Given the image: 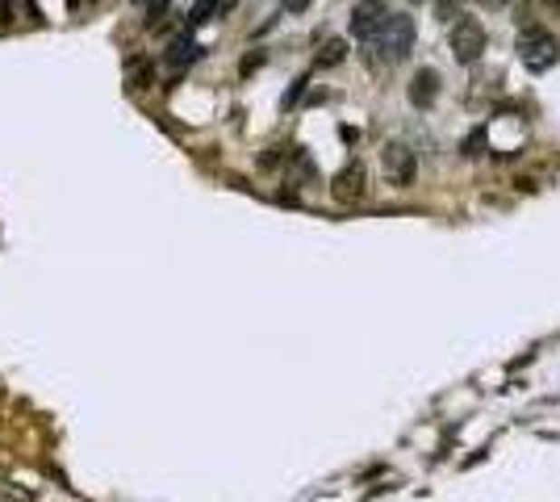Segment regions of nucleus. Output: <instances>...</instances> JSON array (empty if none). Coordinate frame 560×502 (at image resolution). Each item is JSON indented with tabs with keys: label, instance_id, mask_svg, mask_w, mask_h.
I'll use <instances>...</instances> for the list:
<instances>
[{
	"label": "nucleus",
	"instance_id": "12",
	"mask_svg": "<svg viewBox=\"0 0 560 502\" xmlns=\"http://www.w3.org/2000/svg\"><path fill=\"white\" fill-rule=\"evenodd\" d=\"M142 9H147V25L151 30H159V22H163V13L172 9V0H139Z\"/></svg>",
	"mask_w": 560,
	"mask_h": 502
},
{
	"label": "nucleus",
	"instance_id": "2",
	"mask_svg": "<svg viewBox=\"0 0 560 502\" xmlns=\"http://www.w3.org/2000/svg\"><path fill=\"white\" fill-rule=\"evenodd\" d=\"M518 63L527 67V72H548L552 63H556V55H560V46H556V38H552L548 30H536V25H531V30H523L518 34Z\"/></svg>",
	"mask_w": 560,
	"mask_h": 502
},
{
	"label": "nucleus",
	"instance_id": "7",
	"mask_svg": "<svg viewBox=\"0 0 560 502\" xmlns=\"http://www.w3.org/2000/svg\"><path fill=\"white\" fill-rule=\"evenodd\" d=\"M435 97H439V72H435V67L414 72V80H410V105H414V110H431Z\"/></svg>",
	"mask_w": 560,
	"mask_h": 502
},
{
	"label": "nucleus",
	"instance_id": "17",
	"mask_svg": "<svg viewBox=\"0 0 560 502\" xmlns=\"http://www.w3.org/2000/svg\"><path fill=\"white\" fill-rule=\"evenodd\" d=\"M310 5H314V0H280V9H285V13H305Z\"/></svg>",
	"mask_w": 560,
	"mask_h": 502
},
{
	"label": "nucleus",
	"instance_id": "6",
	"mask_svg": "<svg viewBox=\"0 0 560 502\" xmlns=\"http://www.w3.org/2000/svg\"><path fill=\"white\" fill-rule=\"evenodd\" d=\"M385 17H389V5H385V0H360L356 9H352V34L368 43V38H372V34L385 25Z\"/></svg>",
	"mask_w": 560,
	"mask_h": 502
},
{
	"label": "nucleus",
	"instance_id": "9",
	"mask_svg": "<svg viewBox=\"0 0 560 502\" xmlns=\"http://www.w3.org/2000/svg\"><path fill=\"white\" fill-rule=\"evenodd\" d=\"M343 59H347V43H343V38H326L323 51L314 55V67H339Z\"/></svg>",
	"mask_w": 560,
	"mask_h": 502
},
{
	"label": "nucleus",
	"instance_id": "8",
	"mask_svg": "<svg viewBox=\"0 0 560 502\" xmlns=\"http://www.w3.org/2000/svg\"><path fill=\"white\" fill-rule=\"evenodd\" d=\"M193 59H201V46H197V38L188 30L176 34L172 43H168V67H188Z\"/></svg>",
	"mask_w": 560,
	"mask_h": 502
},
{
	"label": "nucleus",
	"instance_id": "10",
	"mask_svg": "<svg viewBox=\"0 0 560 502\" xmlns=\"http://www.w3.org/2000/svg\"><path fill=\"white\" fill-rule=\"evenodd\" d=\"M227 9V0H197L193 13H188V25H205V22H214L217 13Z\"/></svg>",
	"mask_w": 560,
	"mask_h": 502
},
{
	"label": "nucleus",
	"instance_id": "13",
	"mask_svg": "<svg viewBox=\"0 0 560 502\" xmlns=\"http://www.w3.org/2000/svg\"><path fill=\"white\" fill-rule=\"evenodd\" d=\"M305 84H310V80H293V88H289V92H285V101H280V105H285V110H293V105H297V101H302Z\"/></svg>",
	"mask_w": 560,
	"mask_h": 502
},
{
	"label": "nucleus",
	"instance_id": "1",
	"mask_svg": "<svg viewBox=\"0 0 560 502\" xmlns=\"http://www.w3.org/2000/svg\"><path fill=\"white\" fill-rule=\"evenodd\" d=\"M414 38H419L414 17H406V13H389L385 25H381L368 43H372V51H377L381 63H401V59L414 51Z\"/></svg>",
	"mask_w": 560,
	"mask_h": 502
},
{
	"label": "nucleus",
	"instance_id": "4",
	"mask_svg": "<svg viewBox=\"0 0 560 502\" xmlns=\"http://www.w3.org/2000/svg\"><path fill=\"white\" fill-rule=\"evenodd\" d=\"M381 172L393 188H410L414 185V176H419V159L410 151L406 142H389L385 151H381Z\"/></svg>",
	"mask_w": 560,
	"mask_h": 502
},
{
	"label": "nucleus",
	"instance_id": "5",
	"mask_svg": "<svg viewBox=\"0 0 560 502\" xmlns=\"http://www.w3.org/2000/svg\"><path fill=\"white\" fill-rule=\"evenodd\" d=\"M368 193V172L360 159H352L347 168H339V176L331 180V197L339 201V206H356V201H364Z\"/></svg>",
	"mask_w": 560,
	"mask_h": 502
},
{
	"label": "nucleus",
	"instance_id": "20",
	"mask_svg": "<svg viewBox=\"0 0 560 502\" xmlns=\"http://www.w3.org/2000/svg\"><path fill=\"white\" fill-rule=\"evenodd\" d=\"M414 5H419V0H414Z\"/></svg>",
	"mask_w": 560,
	"mask_h": 502
},
{
	"label": "nucleus",
	"instance_id": "18",
	"mask_svg": "<svg viewBox=\"0 0 560 502\" xmlns=\"http://www.w3.org/2000/svg\"><path fill=\"white\" fill-rule=\"evenodd\" d=\"M477 5H481V9H507L510 0H477Z\"/></svg>",
	"mask_w": 560,
	"mask_h": 502
},
{
	"label": "nucleus",
	"instance_id": "14",
	"mask_svg": "<svg viewBox=\"0 0 560 502\" xmlns=\"http://www.w3.org/2000/svg\"><path fill=\"white\" fill-rule=\"evenodd\" d=\"M276 164H285V147H272L268 155H259V168H276Z\"/></svg>",
	"mask_w": 560,
	"mask_h": 502
},
{
	"label": "nucleus",
	"instance_id": "19",
	"mask_svg": "<svg viewBox=\"0 0 560 502\" xmlns=\"http://www.w3.org/2000/svg\"><path fill=\"white\" fill-rule=\"evenodd\" d=\"M552 5H556V9H560V0H552Z\"/></svg>",
	"mask_w": 560,
	"mask_h": 502
},
{
	"label": "nucleus",
	"instance_id": "15",
	"mask_svg": "<svg viewBox=\"0 0 560 502\" xmlns=\"http://www.w3.org/2000/svg\"><path fill=\"white\" fill-rule=\"evenodd\" d=\"M456 13H460V0H439V22H448Z\"/></svg>",
	"mask_w": 560,
	"mask_h": 502
},
{
	"label": "nucleus",
	"instance_id": "3",
	"mask_svg": "<svg viewBox=\"0 0 560 502\" xmlns=\"http://www.w3.org/2000/svg\"><path fill=\"white\" fill-rule=\"evenodd\" d=\"M485 46H489V34H485V25L477 22V17H456L452 25V55L456 63H477V59L485 55Z\"/></svg>",
	"mask_w": 560,
	"mask_h": 502
},
{
	"label": "nucleus",
	"instance_id": "11",
	"mask_svg": "<svg viewBox=\"0 0 560 502\" xmlns=\"http://www.w3.org/2000/svg\"><path fill=\"white\" fill-rule=\"evenodd\" d=\"M151 84H155L151 59H134V63H130V88H151Z\"/></svg>",
	"mask_w": 560,
	"mask_h": 502
},
{
	"label": "nucleus",
	"instance_id": "16",
	"mask_svg": "<svg viewBox=\"0 0 560 502\" xmlns=\"http://www.w3.org/2000/svg\"><path fill=\"white\" fill-rule=\"evenodd\" d=\"M259 63H264V51H256V55H247V59H243V67H238V72H243V76H251V72H256Z\"/></svg>",
	"mask_w": 560,
	"mask_h": 502
}]
</instances>
